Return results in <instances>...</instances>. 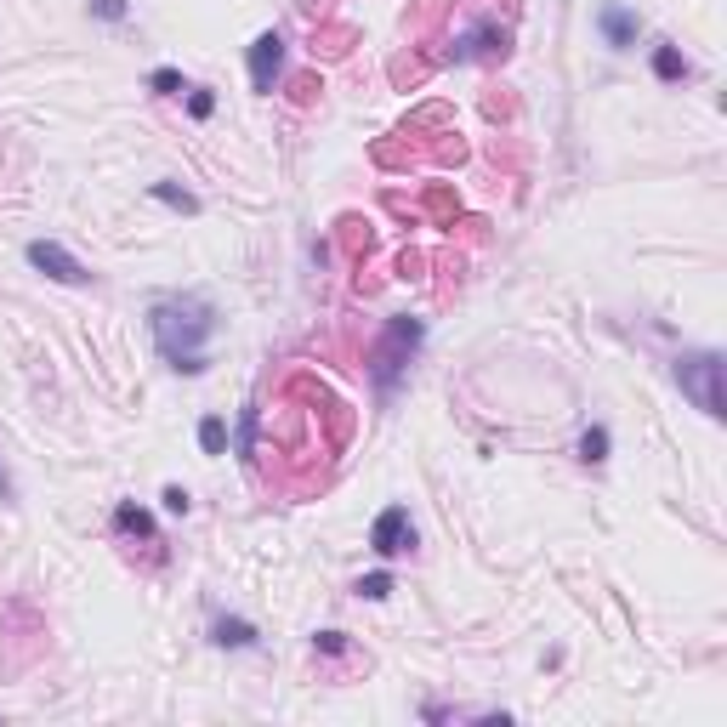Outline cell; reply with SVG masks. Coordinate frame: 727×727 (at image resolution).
Returning a JSON list of instances; mask_svg holds the SVG:
<instances>
[{"label":"cell","mask_w":727,"mask_h":727,"mask_svg":"<svg viewBox=\"0 0 727 727\" xmlns=\"http://www.w3.org/2000/svg\"><path fill=\"white\" fill-rule=\"evenodd\" d=\"M654 74H659V80H682V74H688V63H682V52H676V46H654Z\"/></svg>","instance_id":"obj_14"},{"label":"cell","mask_w":727,"mask_h":727,"mask_svg":"<svg viewBox=\"0 0 727 727\" xmlns=\"http://www.w3.org/2000/svg\"><path fill=\"white\" fill-rule=\"evenodd\" d=\"M387 591H392V574H387V568H381V574H370V580H358V597H370V603H381Z\"/></svg>","instance_id":"obj_15"},{"label":"cell","mask_w":727,"mask_h":727,"mask_svg":"<svg viewBox=\"0 0 727 727\" xmlns=\"http://www.w3.org/2000/svg\"><path fill=\"white\" fill-rule=\"evenodd\" d=\"M722 375H727L722 353H682V358H676V387L688 392V398L705 409L710 421H722V415H727Z\"/></svg>","instance_id":"obj_3"},{"label":"cell","mask_w":727,"mask_h":727,"mask_svg":"<svg viewBox=\"0 0 727 727\" xmlns=\"http://www.w3.org/2000/svg\"><path fill=\"white\" fill-rule=\"evenodd\" d=\"M313 648H319V654H347V637H341V631H319Z\"/></svg>","instance_id":"obj_19"},{"label":"cell","mask_w":727,"mask_h":727,"mask_svg":"<svg viewBox=\"0 0 727 727\" xmlns=\"http://www.w3.org/2000/svg\"><path fill=\"white\" fill-rule=\"evenodd\" d=\"M211 642H216V648H256V625L222 614V620L211 625Z\"/></svg>","instance_id":"obj_9"},{"label":"cell","mask_w":727,"mask_h":727,"mask_svg":"<svg viewBox=\"0 0 727 727\" xmlns=\"http://www.w3.org/2000/svg\"><path fill=\"white\" fill-rule=\"evenodd\" d=\"M597 29H603V40L614 46V52H625V46H637L642 18L631 12V6H620V0H608L603 12H597Z\"/></svg>","instance_id":"obj_7"},{"label":"cell","mask_w":727,"mask_h":727,"mask_svg":"<svg viewBox=\"0 0 727 727\" xmlns=\"http://www.w3.org/2000/svg\"><path fill=\"white\" fill-rule=\"evenodd\" d=\"M478 52H506V29H495V23H483V29H472V35L455 40V57H478Z\"/></svg>","instance_id":"obj_8"},{"label":"cell","mask_w":727,"mask_h":727,"mask_svg":"<svg viewBox=\"0 0 727 727\" xmlns=\"http://www.w3.org/2000/svg\"><path fill=\"white\" fill-rule=\"evenodd\" d=\"M188 114H194V120H211V114H216V97H211V91H194V97H188Z\"/></svg>","instance_id":"obj_18"},{"label":"cell","mask_w":727,"mask_h":727,"mask_svg":"<svg viewBox=\"0 0 727 727\" xmlns=\"http://www.w3.org/2000/svg\"><path fill=\"white\" fill-rule=\"evenodd\" d=\"M421 319H409V313H398V319L381 330V341H375V358H370V375H375V387H381V398H392L398 392V381H404L409 370V358L421 353Z\"/></svg>","instance_id":"obj_2"},{"label":"cell","mask_w":727,"mask_h":727,"mask_svg":"<svg viewBox=\"0 0 727 727\" xmlns=\"http://www.w3.org/2000/svg\"><path fill=\"white\" fill-rule=\"evenodd\" d=\"M91 12L103 23H125V0H91Z\"/></svg>","instance_id":"obj_17"},{"label":"cell","mask_w":727,"mask_h":727,"mask_svg":"<svg viewBox=\"0 0 727 727\" xmlns=\"http://www.w3.org/2000/svg\"><path fill=\"white\" fill-rule=\"evenodd\" d=\"M284 74V35L279 29H267V35L250 40V86L256 91H273Z\"/></svg>","instance_id":"obj_6"},{"label":"cell","mask_w":727,"mask_h":727,"mask_svg":"<svg viewBox=\"0 0 727 727\" xmlns=\"http://www.w3.org/2000/svg\"><path fill=\"white\" fill-rule=\"evenodd\" d=\"M148 86L171 97V91H182V74H177V69H154V74H148Z\"/></svg>","instance_id":"obj_16"},{"label":"cell","mask_w":727,"mask_h":727,"mask_svg":"<svg viewBox=\"0 0 727 727\" xmlns=\"http://www.w3.org/2000/svg\"><path fill=\"white\" fill-rule=\"evenodd\" d=\"M580 461L586 466L608 461V426H586V432H580Z\"/></svg>","instance_id":"obj_11"},{"label":"cell","mask_w":727,"mask_h":727,"mask_svg":"<svg viewBox=\"0 0 727 727\" xmlns=\"http://www.w3.org/2000/svg\"><path fill=\"white\" fill-rule=\"evenodd\" d=\"M199 449H205V455H222V449H228V421H222V415H205V421H199Z\"/></svg>","instance_id":"obj_12"},{"label":"cell","mask_w":727,"mask_h":727,"mask_svg":"<svg viewBox=\"0 0 727 727\" xmlns=\"http://www.w3.org/2000/svg\"><path fill=\"white\" fill-rule=\"evenodd\" d=\"M409 546H415V517H409V506H387L370 523V551L375 557H404Z\"/></svg>","instance_id":"obj_4"},{"label":"cell","mask_w":727,"mask_h":727,"mask_svg":"<svg viewBox=\"0 0 727 727\" xmlns=\"http://www.w3.org/2000/svg\"><path fill=\"white\" fill-rule=\"evenodd\" d=\"M114 529L137 534V540H154V517L142 512V506H131V500H120V506H114Z\"/></svg>","instance_id":"obj_10"},{"label":"cell","mask_w":727,"mask_h":727,"mask_svg":"<svg viewBox=\"0 0 727 727\" xmlns=\"http://www.w3.org/2000/svg\"><path fill=\"white\" fill-rule=\"evenodd\" d=\"M148 330H154V347L165 353V364L177 375H199L205 370V347L216 336V307L205 296H165L148 313Z\"/></svg>","instance_id":"obj_1"},{"label":"cell","mask_w":727,"mask_h":727,"mask_svg":"<svg viewBox=\"0 0 727 727\" xmlns=\"http://www.w3.org/2000/svg\"><path fill=\"white\" fill-rule=\"evenodd\" d=\"M160 500H165V512H177V517L188 512V489H177V483H171V489H165Z\"/></svg>","instance_id":"obj_20"},{"label":"cell","mask_w":727,"mask_h":727,"mask_svg":"<svg viewBox=\"0 0 727 727\" xmlns=\"http://www.w3.org/2000/svg\"><path fill=\"white\" fill-rule=\"evenodd\" d=\"M23 256H29V267H40V273H46V279H57V284H86V267H80V256H74V250H63L57 239H35Z\"/></svg>","instance_id":"obj_5"},{"label":"cell","mask_w":727,"mask_h":727,"mask_svg":"<svg viewBox=\"0 0 727 727\" xmlns=\"http://www.w3.org/2000/svg\"><path fill=\"white\" fill-rule=\"evenodd\" d=\"M154 199H160V205H171V211H182V216L199 211V199L188 194V188H177V182H154Z\"/></svg>","instance_id":"obj_13"},{"label":"cell","mask_w":727,"mask_h":727,"mask_svg":"<svg viewBox=\"0 0 727 727\" xmlns=\"http://www.w3.org/2000/svg\"><path fill=\"white\" fill-rule=\"evenodd\" d=\"M0 500H12V478L6 472H0Z\"/></svg>","instance_id":"obj_21"}]
</instances>
